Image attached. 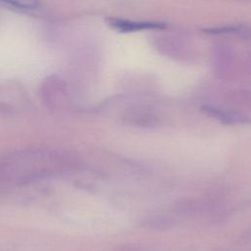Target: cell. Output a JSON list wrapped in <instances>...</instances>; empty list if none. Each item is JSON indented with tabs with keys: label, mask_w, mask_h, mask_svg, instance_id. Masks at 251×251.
<instances>
[{
	"label": "cell",
	"mask_w": 251,
	"mask_h": 251,
	"mask_svg": "<svg viewBox=\"0 0 251 251\" xmlns=\"http://www.w3.org/2000/svg\"><path fill=\"white\" fill-rule=\"evenodd\" d=\"M144 226L154 230H167L175 226V221L172 217L165 215H153L143 220L141 223Z\"/></svg>",
	"instance_id": "4"
},
{
	"label": "cell",
	"mask_w": 251,
	"mask_h": 251,
	"mask_svg": "<svg viewBox=\"0 0 251 251\" xmlns=\"http://www.w3.org/2000/svg\"><path fill=\"white\" fill-rule=\"evenodd\" d=\"M206 115L219 120L221 123L226 125H234V124H246L249 123V118L241 113L230 112L227 110H223L211 105H204L201 109Z\"/></svg>",
	"instance_id": "3"
},
{
	"label": "cell",
	"mask_w": 251,
	"mask_h": 251,
	"mask_svg": "<svg viewBox=\"0 0 251 251\" xmlns=\"http://www.w3.org/2000/svg\"><path fill=\"white\" fill-rule=\"evenodd\" d=\"M201 205L195 200H183L176 204V212L180 215H195L201 210Z\"/></svg>",
	"instance_id": "5"
},
{
	"label": "cell",
	"mask_w": 251,
	"mask_h": 251,
	"mask_svg": "<svg viewBox=\"0 0 251 251\" xmlns=\"http://www.w3.org/2000/svg\"><path fill=\"white\" fill-rule=\"evenodd\" d=\"M123 122L129 126L139 128H153L158 126L160 120L151 110L145 108L128 109L123 116Z\"/></svg>",
	"instance_id": "1"
},
{
	"label": "cell",
	"mask_w": 251,
	"mask_h": 251,
	"mask_svg": "<svg viewBox=\"0 0 251 251\" xmlns=\"http://www.w3.org/2000/svg\"><path fill=\"white\" fill-rule=\"evenodd\" d=\"M113 251H140V248L132 244H126V245L120 246Z\"/></svg>",
	"instance_id": "7"
},
{
	"label": "cell",
	"mask_w": 251,
	"mask_h": 251,
	"mask_svg": "<svg viewBox=\"0 0 251 251\" xmlns=\"http://www.w3.org/2000/svg\"><path fill=\"white\" fill-rule=\"evenodd\" d=\"M2 2L18 8V9H24V10H32L36 9L39 6V0H1Z\"/></svg>",
	"instance_id": "6"
},
{
	"label": "cell",
	"mask_w": 251,
	"mask_h": 251,
	"mask_svg": "<svg viewBox=\"0 0 251 251\" xmlns=\"http://www.w3.org/2000/svg\"><path fill=\"white\" fill-rule=\"evenodd\" d=\"M108 25L121 32H130V31H138L145 29H162L166 27L164 23L159 22H136V21H128L125 19H108Z\"/></svg>",
	"instance_id": "2"
}]
</instances>
